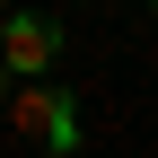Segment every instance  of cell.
<instances>
[{
    "instance_id": "cell-1",
    "label": "cell",
    "mask_w": 158,
    "mask_h": 158,
    "mask_svg": "<svg viewBox=\"0 0 158 158\" xmlns=\"http://www.w3.org/2000/svg\"><path fill=\"white\" fill-rule=\"evenodd\" d=\"M0 106H9V123L27 132V141H44V149H62V158L79 149V114H70L62 88H35V79H27V88H9Z\"/></svg>"
},
{
    "instance_id": "cell-2",
    "label": "cell",
    "mask_w": 158,
    "mask_h": 158,
    "mask_svg": "<svg viewBox=\"0 0 158 158\" xmlns=\"http://www.w3.org/2000/svg\"><path fill=\"white\" fill-rule=\"evenodd\" d=\"M53 53H62V35H53V18H0V70H18V79H35L53 62Z\"/></svg>"
},
{
    "instance_id": "cell-3",
    "label": "cell",
    "mask_w": 158,
    "mask_h": 158,
    "mask_svg": "<svg viewBox=\"0 0 158 158\" xmlns=\"http://www.w3.org/2000/svg\"><path fill=\"white\" fill-rule=\"evenodd\" d=\"M0 97H9V70H0Z\"/></svg>"
},
{
    "instance_id": "cell-4",
    "label": "cell",
    "mask_w": 158,
    "mask_h": 158,
    "mask_svg": "<svg viewBox=\"0 0 158 158\" xmlns=\"http://www.w3.org/2000/svg\"><path fill=\"white\" fill-rule=\"evenodd\" d=\"M0 18H9V0H0Z\"/></svg>"
},
{
    "instance_id": "cell-5",
    "label": "cell",
    "mask_w": 158,
    "mask_h": 158,
    "mask_svg": "<svg viewBox=\"0 0 158 158\" xmlns=\"http://www.w3.org/2000/svg\"><path fill=\"white\" fill-rule=\"evenodd\" d=\"M149 9H158V0H149Z\"/></svg>"
}]
</instances>
